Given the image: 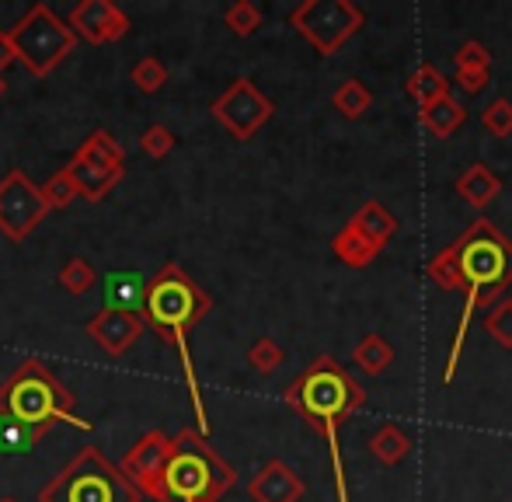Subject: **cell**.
Wrapping results in <instances>:
<instances>
[{
    "label": "cell",
    "mask_w": 512,
    "mask_h": 502,
    "mask_svg": "<svg viewBox=\"0 0 512 502\" xmlns=\"http://www.w3.org/2000/svg\"><path fill=\"white\" fill-rule=\"evenodd\" d=\"M213 311V297L182 269L178 262H164L157 269V276L147 279V300H143L140 318L147 321L150 332H157L171 349L178 353L182 363L185 384H189V398H192V412L199 419V433H209V415L203 405V391H199V377L192 367V353H189V332Z\"/></svg>",
    "instance_id": "obj_1"
},
{
    "label": "cell",
    "mask_w": 512,
    "mask_h": 502,
    "mask_svg": "<svg viewBox=\"0 0 512 502\" xmlns=\"http://www.w3.org/2000/svg\"><path fill=\"white\" fill-rule=\"evenodd\" d=\"M457 265H460V290H464V311H460L457 332H453V346L446 356L443 380L450 384L453 374L460 367V349L471 332L478 311H488L495 300H502V293L512 286V241L492 220L478 217L457 241Z\"/></svg>",
    "instance_id": "obj_2"
},
{
    "label": "cell",
    "mask_w": 512,
    "mask_h": 502,
    "mask_svg": "<svg viewBox=\"0 0 512 502\" xmlns=\"http://www.w3.org/2000/svg\"><path fill=\"white\" fill-rule=\"evenodd\" d=\"M286 405L300 412L317 433L328 440L331 450V475H335L338 502H349V489H345V464L342 447H338V426L349 419L352 412L366 405V387L352 380L342 363L331 356H317L314 363L286 387Z\"/></svg>",
    "instance_id": "obj_3"
},
{
    "label": "cell",
    "mask_w": 512,
    "mask_h": 502,
    "mask_svg": "<svg viewBox=\"0 0 512 502\" xmlns=\"http://www.w3.org/2000/svg\"><path fill=\"white\" fill-rule=\"evenodd\" d=\"M237 485L234 464H227L199 429L171 436L154 502H220Z\"/></svg>",
    "instance_id": "obj_4"
},
{
    "label": "cell",
    "mask_w": 512,
    "mask_h": 502,
    "mask_svg": "<svg viewBox=\"0 0 512 502\" xmlns=\"http://www.w3.org/2000/svg\"><path fill=\"white\" fill-rule=\"evenodd\" d=\"M0 415L25 422V426L49 429L56 422H70L74 429H88L91 433V422L77 419L70 387L60 377H53V370L42 360H35V356L18 363V370L0 384Z\"/></svg>",
    "instance_id": "obj_5"
},
{
    "label": "cell",
    "mask_w": 512,
    "mask_h": 502,
    "mask_svg": "<svg viewBox=\"0 0 512 502\" xmlns=\"http://www.w3.org/2000/svg\"><path fill=\"white\" fill-rule=\"evenodd\" d=\"M39 502H143V496L102 450L81 447L42 485Z\"/></svg>",
    "instance_id": "obj_6"
},
{
    "label": "cell",
    "mask_w": 512,
    "mask_h": 502,
    "mask_svg": "<svg viewBox=\"0 0 512 502\" xmlns=\"http://www.w3.org/2000/svg\"><path fill=\"white\" fill-rule=\"evenodd\" d=\"M7 32H11V42L18 49V63L39 81L53 74L77 46V35L70 32V25L60 14H53L46 0H35L18 18V25L7 28Z\"/></svg>",
    "instance_id": "obj_7"
},
{
    "label": "cell",
    "mask_w": 512,
    "mask_h": 502,
    "mask_svg": "<svg viewBox=\"0 0 512 502\" xmlns=\"http://www.w3.org/2000/svg\"><path fill=\"white\" fill-rule=\"evenodd\" d=\"M63 171L74 178L77 196L88 199V203H102L108 192L126 178V150L112 140L108 129H95L74 150V157H70Z\"/></svg>",
    "instance_id": "obj_8"
},
{
    "label": "cell",
    "mask_w": 512,
    "mask_h": 502,
    "mask_svg": "<svg viewBox=\"0 0 512 502\" xmlns=\"http://www.w3.org/2000/svg\"><path fill=\"white\" fill-rule=\"evenodd\" d=\"M290 25L321 56H335L366 25V14L352 0H304L290 11Z\"/></svg>",
    "instance_id": "obj_9"
},
{
    "label": "cell",
    "mask_w": 512,
    "mask_h": 502,
    "mask_svg": "<svg viewBox=\"0 0 512 502\" xmlns=\"http://www.w3.org/2000/svg\"><path fill=\"white\" fill-rule=\"evenodd\" d=\"M213 119L227 129L234 140H251L262 126H269V119L276 116V102L269 95L258 91L255 81L237 77L213 105H209Z\"/></svg>",
    "instance_id": "obj_10"
},
{
    "label": "cell",
    "mask_w": 512,
    "mask_h": 502,
    "mask_svg": "<svg viewBox=\"0 0 512 502\" xmlns=\"http://www.w3.org/2000/svg\"><path fill=\"white\" fill-rule=\"evenodd\" d=\"M49 217V206L42 199L39 185L21 168H11L0 178V234L7 241H25L42 220Z\"/></svg>",
    "instance_id": "obj_11"
},
{
    "label": "cell",
    "mask_w": 512,
    "mask_h": 502,
    "mask_svg": "<svg viewBox=\"0 0 512 502\" xmlns=\"http://www.w3.org/2000/svg\"><path fill=\"white\" fill-rule=\"evenodd\" d=\"M70 25V32L77 39H84L88 46H105V42H119L129 35V18L119 4L112 0H81L74 11L63 18Z\"/></svg>",
    "instance_id": "obj_12"
},
{
    "label": "cell",
    "mask_w": 512,
    "mask_h": 502,
    "mask_svg": "<svg viewBox=\"0 0 512 502\" xmlns=\"http://www.w3.org/2000/svg\"><path fill=\"white\" fill-rule=\"evenodd\" d=\"M168 447L171 440L161 433V429H150L143 433L133 447L122 454L119 461V471L126 475V482L140 492L143 499H154L157 496V478H161V468H164V457H168Z\"/></svg>",
    "instance_id": "obj_13"
},
{
    "label": "cell",
    "mask_w": 512,
    "mask_h": 502,
    "mask_svg": "<svg viewBox=\"0 0 512 502\" xmlns=\"http://www.w3.org/2000/svg\"><path fill=\"white\" fill-rule=\"evenodd\" d=\"M143 332H147V321L129 311H108V307H102V311L88 321V335L108 356H122Z\"/></svg>",
    "instance_id": "obj_14"
},
{
    "label": "cell",
    "mask_w": 512,
    "mask_h": 502,
    "mask_svg": "<svg viewBox=\"0 0 512 502\" xmlns=\"http://www.w3.org/2000/svg\"><path fill=\"white\" fill-rule=\"evenodd\" d=\"M248 496L255 502H300L304 499V478L286 461H269L248 482Z\"/></svg>",
    "instance_id": "obj_15"
},
{
    "label": "cell",
    "mask_w": 512,
    "mask_h": 502,
    "mask_svg": "<svg viewBox=\"0 0 512 502\" xmlns=\"http://www.w3.org/2000/svg\"><path fill=\"white\" fill-rule=\"evenodd\" d=\"M102 286L108 311H143V300H147V276L143 272H108L102 276Z\"/></svg>",
    "instance_id": "obj_16"
},
{
    "label": "cell",
    "mask_w": 512,
    "mask_h": 502,
    "mask_svg": "<svg viewBox=\"0 0 512 502\" xmlns=\"http://www.w3.org/2000/svg\"><path fill=\"white\" fill-rule=\"evenodd\" d=\"M349 224L356 227V231L363 234V238L370 241L377 251H384L387 245H391L394 234H398V217H394L384 203H377V199H366V203L352 213Z\"/></svg>",
    "instance_id": "obj_17"
},
{
    "label": "cell",
    "mask_w": 512,
    "mask_h": 502,
    "mask_svg": "<svg viewBox=\"0 0 512 502\" xmlns=\"http://www.w3.org/2000/svg\"><path fill=\"white\" fill-rule=\"evenodd\" d=\"M457 196L464 199L467 206H474V210H485V206H492L495 199L502 196V178L495 175L488 164H471V168L464 171V175L457 178Z\"/></svg>",
    "instance_id": "obj_18"
},
{
    "label": "cell",
    "mask_w": 512,
    "mask_h": 502,
    "mask_svg": "<svg viewBox=\"0 0 512 502\" xmlns=\"http://www.w3.org/2000/svg\"><path fill=\"white\" fill-rule=\"evenodd\" d=\"M418 119H422L429 136L450 140V136L467 123V109L453 95H446V98H439V102H432L429 109H418Z\"/></svg>",
    "instance_id": "obj_19"
},
{
    "label": "cell",
    "mask_w": 512,
    "mask_h": 502,
    "mask_svg": "<svg viewBox=\"0 0 512 502\" xmlns=\"http://www.w3.org/2000/svg\"><path fill=\"white\" fill-rule=\"evenodd\" d=\"M405 91L415 98L418 109H429L432 102H439V98L450 95V77H446L436 63H418V67L408 74Z\"/></svg>",
    "instance_id": "obj_20"
},
{
    "label": "cell",
    "mask_w": 512,
    "mask_h": 502,
    "mask_svg": "<svg viewBox=\"0 0 512 502\" xmlns=\"http://www.w3.org/2000/svg\"><path fill=\"white\" fill-rule=\"evenodd\" d=\"M46 433H49V426H25V422L0 415V457L32 454V450L46 440Z\"/></svg>",
    "instance_id": "obj_21"
},
{
    "label": "cell",
    "mask_w": 512,
    "mask_h": 502,
    "mask_svg": "<svg viewBox=\"0 0 512 502\" xmlns=\"http://www.w3.org/2000/svg\"><path fill=\"white\" fill-rule=\"evenodd\" d=\"M331 251H335L338 262L349 265V269H366V265H373V262H377V255H380V251L373 248L352 224H345L342 231L331 238Z\"/></svg>",
    "instance_id": "obj_22"
},
{
    "label": "cell",
    "mask_w": 512,
    "mask_h": 502,
    "mask_svg": "<svg viewBox=\"0 0 512 502\" xmlns=\"http://www.w3.org/2000/svg\"><path fill=\"white\" fill-rule=\"evenodd\" d=\"M370 454L377 457L384 468H398V464L411 454V436L401 426L387 422V426H380L377 433L370 436Z\"/></svg>",
    "instance_id": "obj_23"
},
{
    "label": "cell",
    "mask_w": 512,
    "mask_h": 502,
    "mask_svg": "<svg viewBox=\"0 0 512 502\" xmlns=\"http://www.w3.org/2000/svg\"><path fill=\"white\" fill-rule=\"evenodd\" d=\"M352 363H356L363 374L380 377L394 363V346L384 335H366V339H359V346L352 349Z\"/></svg>",
    "instance_id": "obj_24"
},
{
    "label": "cell",
    "mask_w": 512,
    "mask_h": 502,
    "mask_svg": "<svg viewBox=\"0 0 512 502\" xmlns=\"http://www.w3.org/2000/svg\"><path fill=\"white\" fill-rule=\"evenodd\" d=\"M331 105H335V109L342 112L345 119H363L366 112H370V105H373V91L366 88L363 81L349 77V81H342L335 88V95H331Z\"/></svg>",
    "instance_id": "obj_25"
},
{
    "label": "cell",
    "mask_w": 512,
    "mask_h": 502,
    "mask_svg": "<svg viewBox=\"0 0 512 502\" xmlns=\"http://www.w3.org/2000/svg\"><path fill=\"white\" fill-rule=\"evenodd\" d=\"M95 283H98V272H95V265H91L88 258L74 255V258H67V262H63V269H60V286H63L67 293L81 297V293H88Z\"/></svg>",
    "instance_id": "obj_26"
},
{
    "label": "cell",
    "mask_w": 512,
    "mask_h": 502,
    "mask_svg": "<svg viewBox=\"0 0 512 502\" xmlns=\"http://www.w3.org/2000/svg\"><path fill=\"white\" fill-rule=\"evenodd\" d=\"M481 328H485L502 349H512V297L495 300L485 311V318H481Z\"/></svg>",
    "instance_id": "obj_27"
},
{
    "label": "cell",
    "mask_w": 512,
    "mask_h": 502,
    "mask_svg": "<svg viewBox=\"0 0 512 502\" xmlns=\"http://www.w3.org/2000/svg\"><path fill=\"white\" fill-rule=\"evenodd\" d=\"M223 25L237 35V39H248L262 28V11H258L251 0H234V4L223 11Z\"/></svg>",
    "instance_id": "obj_28"
},
{
    "label": "cell",
    "mask_w": 512,
    "mask_h": 502,
    "mask_svg": "<svg viewBox=\"0 0 512 502\" xmlns=\"http://www.w3.org/2000/svg\"><path fill=\"white\" fill-rule=\"evenodd\" d=\"M425 276L439 286V290H460V265H457V248H443L429 265H425Z\"/></svg>",
    "instance_id": "obj_29"
},
{
    "label": "cell",
    "mask_w": 512,
    "mask_h": 502,
    "mask_svg": "<svg viewBox=\"0 0 512 502\" xmlns=\"http://www.w3.org/2000/svg\"><path fill=\"white\" fill-rule=\"evenodd\" d=\"M39 192H42V199H46V206H49V213L53 210H67L74 199H81L77 196V185H74V178L67 175V171H56L53 178H46V182L39 185Z\"/></svg>",
    "instance_id": "obj_30"
},
{
    "label": "cell",
    "mask_w": 512,
    "mask_h": 502,
    "mask_svg": "<svg viewBox=\"0 0 512 502\" xmlns=\"http://www.w3.org/2000/svg\"><path fill=\"white\" fill-rule=\"evenodd\" d=\"M248 363L258 370V374H276V370L286 363V353H283V346H279V342L272 339V335H262V339L251 342Z\"/></svg>",
    "instance_id": "obj_31"
},
{
    "label": "cell",
    "mask_w": 512,
    "mask_h": 502,
    "mask_svg": "<svg viewBox=\"0 0 512 502\" xmlns=\"http://www.w3.org/2000/svg\"><path fill=\"white\" fill-rule=\"evenodd\" d=\"M133 84L143 91V95H157V91L168 84V67H164V60L143 56V60L133 67Z\"/></svg>",
    "instance_id": "obj_32"
},
{
    "label": "cell",
    "mask_w": 512,
    "mask_h": 502,
    "mask_svg": "<svg viewBox=\"0 0 512 502\" xmlns=\"http://www.w3.org/2000/svg\"><path fill=\"white\" fill-rule=\"evenodd\" d=\"M481 126H485L495 140H509L512 136V102L509 98H495V102L481 112Z\"/></svg>",
    "instance_id": "obj_33"
},
{
    "label": "cell",
    "mask_w": 512,
    "mask_h": 502,
    "mask_svg": "<svg viewBox=\"0 0 512 502\" xmlns=\"http://www.w3.org/2000/svg\"><path fill=\"white\" fill-rule=\"evenodd\" d=\"M175 133H171L164 123H154V126H147L143 129V136H140V150L147 157H154V161H161V157H168L171 150H175Z\"/></svg>",
    "instance_id": "obj_34"
},
{
    "label": "cell",
    "mask_w": 512,
    "mask_h": 502,
    "mask_svg": "<svg viewBox=\"0 0 512 502\" xmlns=\"http://www.w3.org/2000/svg\"><path fill=\"white\" fill-rule=\"evenodd\" d=\"M453 63H457V70H492V53H488L478 39H467L464 46L453 53Z\"/></svg>",
    "instance_id": "obj_35"
},
{
    "label": "cell",
    "mask_w": 512,
    "mask_h": 502,
    "mask_svg": "<svg viewBox=\"0 0 512 502\" xmlns=\"http://www.w3.org/2000/svg\"><path fill=\"white\" fill-rule=\"evenodd\" d=\"M488 81H492V70H457L453 74V84L460 91H467V95H481L488 88Z\"/></svg>",
    "instance_id": "obj_36"
},
{
    "label": "cell",
    "mask_w": 512,
    "mask_h": 502,
    "mask_svg": "<svg viewBox=\"0 0 512 502\" xmlns=\"http://www.w3.org/2000/svg\"><path fill=\"white\" fill-rule=\"evenodd\" d=\"M14 63H18V49H14V42H11V32L0 28V74H4L7 67H14Z\"/></svg>",
    "instance_id": "obj_37"
},
{
    "label": "cell",
    "mask_w": 512,
    "mask_h": 502,
    "mask_svg": "<svg viewBox=\"0 0 512 502\" xmlns=\"http://www.w3.org/2000/svg\"><path fill=\"white\" fill-rule=\"evenodd\" d=\"M7 95V81H4V74H0V98Z\"/></svg>",
    "instance_id": "obj_38"
},
{
    "label": "cell",
    "mask_w": 512,
    "mask_h": 502,
    "mask_svg": "<svg viewBox=\"0 0 512 502\" xmlns=\"http://www.w3.org/2000/svg\"><path fill=\"white\" fill-rule=\"evenodd\" d=\"M0 502H18V499H11V496H4V499H0Z\"/></svg>",
    "instance_id": "obj_39"
}]
</instances>
